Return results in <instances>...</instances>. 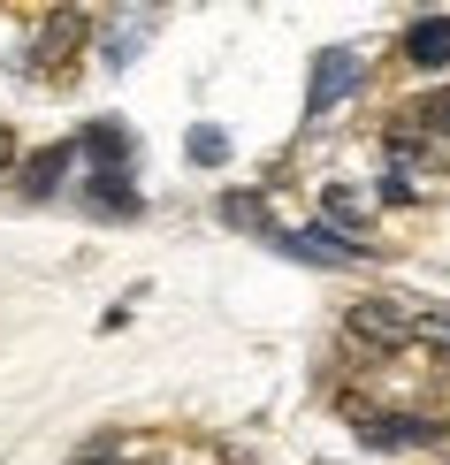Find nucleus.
Segmentation results:
<instances>
[{
	"instance_id": "obj_1",
	"label": "nucleus",
	"mask_w": 450,
	"mask_h": 465,
	"mask_svg": "<svg viewBox=\"0 0 450 465\" xmlns=\"http://www.w3.org/2000/svg\"><path fill=\"white\" fill-rule=\"evenodd\" d=\"M351 84H359V54H351V46H328L321 62H313V114H328Z\"/></svg>"
},
{
	"instance_id": "obj_5",
	"label": "nucleus",
	"mask_w": 450,
	"mask_h": 465,
	"mask_svg": "<svg viewBox=\"0 0 450 465\" xmlns=\"http://www.w3.org/2000/svg\"><path fill=\"white\" fill-rule=\"evenodd\" d=\"M359 442H375V450H405V442H427V420H359Z\"/></svg>"
},
{
	"instance_id": "obj_2",
	"label": "nucleus",
	"mask_w": 450,
	"mask_h": 465,
	"mask_svg": "<svg viewBox=\"0 0 450 465\" xmlns=\"http://www.w3.org/2000/svg\"><path fill=\"white\" fill-rule=\"evenodd\" d=\"M405 305H389V298H375V305H351V336H366V343H405Z\"/></svg>"
},
{
	"instance_id": "obj_4",
	"label": "nucleus",
	"mask_w": 450,
	"mask_h": 465,
	"mask_svg": "<svg viewBox=\"0 0 450 465\" xmlns=\"http://www.w3.org/2000/svg\"><path fill=\"white\" fill-rule=\"evenodd\" d=\"M290 260H321V267H351V244L344 237H321V229H298V237H275Z\"/></svg>"
},
{
	"instance_id": "obj_8",
	"label": "nucleus",
	"mask_w": 450,
	"mask_h": 465,
	"mask_svg": "<svg viewBox=\"0 0 450 465\" xmlns=\"http://www.w3.org/2000/svg\"><path fill=\"white\" fill-rule=\"evenodd\" d=\"M85 145H92V161H123V153H130L123 130H85Z\"/></svg>"
},
{
	"instance_id": "obj_7",
	"label": "nucleus",
	"mask_w": 450,
	"mask_h": 465,
	"mask_svg": "<svg viewBox=\"0 0 450 465\" xmlns=\"http://www.w3.org/2000/svg\"><path fill=\"white\" fill-rule=\"evenodd\" d=\"M191 161H199V168H222V161H229V138H222L214 123H199V130H191Z\"/></svg>"
},
{
	"instance_id": "obj_3",
	"label": "nucleus",
	"mask_w": 450,
	"mask_h": 465,
	"mask_svg": "<svg viewBox=\"0 0 450 465\" xmlns=\"http://www.w3.org/2000/svg\"><path fill=\"white\" fill-rule=\"evenodd\" d=\"M405 54H413L420 69H443L450 62V15H420V24L405 31Z\"/></svg>"
},
{
	"instance_id": "obj_10",
	"label": "nucleus",
	"mask_w": 450,
	"mask_h": 465,
	"mask_svg": "<svg viewBox=\"0 0 450 465\" xmlns=\"http://www.w3.org/2000/svg\"><path fill=\"white\" fill-rule=\"evenodd\" d=\"M0 168H8V138H0Z\"/></svg>"
},
{
	"instance_id": "obj_6",
	"label": "nucleus",
	"mask_w": 450,
	"mask_h": 465,
	"mask_svg": "<svg viewBox=\"0 0 450 465\" xmlns=\"http://www.w3.org/2000/svg\"><path fill=\"white\" fill-rule=\"evenodd\" d=\"M62 176H69V145H54V153H38V161L24 168V191H31V199H46Z\"/></svg>"
},
{
	"instance_id": "obj_9",
	"label": "nucleus",
	"mask_w": 450,
	"mask_h": 465,
	"mask_svg": "<svg viewBox=\"0 0 450 465\" xmlns=\"http://www.w3.org/2000/svg\"><path fill=\"white\" fill-rule=\"evenodd\" d=\"M427 123H435V130H450V92H443L435 107H427Z\"/></svg>"
}]
</instances>
